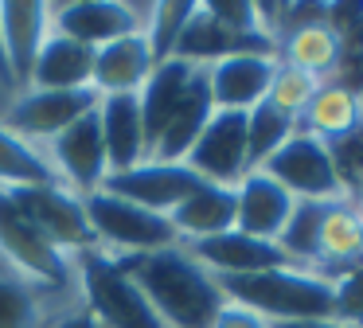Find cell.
I'll list each match as a JSON object with an SVG mask.
<instances>
[{"mask_svg": "<svg viewBox=\"0 0 363 328\" xmlns=\"http://www.w3.org/2000/svg\"><path fill=\"white\" fill-rule=\"evenodd\" d=\"M113 262L137 281V289L149 297V305L160 312L168 328H211L219 309L227 305L219 278L207 273L188 254L184 242L168 250H152V254H125Z\"/></svg>", "mask_w": 363, "mask_h": 328, "instance_id": "obj_1", "label": "cell"}, {"mask_svg": "<svg viewBox=\"0 0 363 328\" xmlns=\"http://www.w3.org/2000/svg\"><path fill=\"white\" fill-rule=\"evenodd\" d=\"M227 301H238L266 317L269 324H305V320H332L336 281L305 266H277L242 278H219Z\"/></svg>", "mask_w": 363, "mask_h": 328, "instance_id": "obj_2", "label": "cell"}, {"mask_svg": "<svg viewBox=\"0 0 363 328\" xmlns=\"http://www.w3.org/2000/svg\"><path fill=\"white\" fill-rule=\"evenodd\" d=\"M71 270L82 289V309L102 328H168L137 281L106 250H82L71 258Z\"/></svg>", "mask_w": 363, "mask_h": 328, "instance_id": "obj_3", "label": "cell"}, {"mask_svg": "<svg viewBox=\"0 0 363 328\" xmlns=\"http://www.w3.org/2000/svg\"><path fill=\"white\" fill-rule=\"evenodd\" d=\"M82 207H86L98 250H106V254H113V258L152 254V250H168V246L180 242V234L168 223V215L137 207V203L121 199V195L106 192V187L82 195Z\"/></svg>", "mask_w": 363, "mask_h": 328, "instance_id": "obj_4", "label": "cell"}, {"mask_svg": "<svg viewBox=\"0 0 363 328\" xmlns=\"http://www.w3.org/2000/svg\"><path fill=\"white\" fill-rule=\"evenodd\" d=\"M0 262L16 278H24L35 289H63L74 278L71 258L59 254L40 231L24 219V211L0 192Z\"/></svg>", "mask_w": 363, "mask_h": 328, "instance_id": "obj_5", "label": "cell"}, {"mask_svg": "<svg viewBox=\"0 0 363 328\" xmlns=\"http://www.w3.org/2000/svg\"><path fill=\"white\" fill-rule=\"evenodd\" d=\"M4 192V187H0ZM9 199L24 211V219L59 250L74 258L82 250H94V231H90L82 195L67 192L63 184H32V187H9Z\"/></svg>", "mask_w": 363, "mask_h": 328, "instance_id": "obj_6", "label": "cell"}, {"mask_svg": "<svg viewBox=\"0 0 363 328\" xmlns=\"http://www.w3.org/2000/svg\"><path fill=\"white\" fill-rule=\"evenodd\" d=\"M266 176H274L293 199H313V203H332V199H347L344 187H340L336 164L332 153L320 137L297 129L274 156L258 164Z\"/></svg>", "mask_w": 363, "mask_h": 328, "instance_id": "obj_7", "label": "cell"}, {"mask_svg": "<svg viewBox=\"0 0 363 328\" xmlns=\"http://www.w3.org/2000/svg\"><path fill=\"white\" fill-rule=\"evenodd\" d=\"M98 94L90 90H20L9 102L0 125L9 133H16L20 141L43 148L48 141H55L67 125H74L79 117L94 114L98 109Z\"/></svg>", "mask_w": 363, "mask_h": 328, "instance_id": "obj_8", "label": "cell"}, {"mask_svg": "<svg viewBox=\"0 0 363 328\" xmlns=\"http://www.w3.org/2000/svg\"><path fill=\"white\" fill-rule=\"evenodd\" d=\"M43 156L55 168L59 184L74 195H90L106 184L110 176V160H106L102 145V125H98V109L86 117H79L74 125H67L55 141L43 145Z\"/></svg>", "mask_w": 363, "mask_h": 328, "instance_id": "obj_9", "label": "cell"}, {"mask_svg": "<svg viewBox=\"0 0 363 328\" xmlns=\"http://www.w3.org/2000/svg\"><path fill=\"white\" fill-rule=\"evenodd\" d=\"M184 164L203 184L235 187L250 172V156H246V114H238V109H215L211 121L199 133V141L191 145V153L184 156Z\"/></svg>", "mask_w": 363, "mask_h": 328, "instance_id": "obj_10", "label": "cell"}, {"mask_svg": "<svg viewBox=\"0 0 363 328\" xmlns=\"http://www.w3.org/2000/svg\"><path fill=\"white\" fill-rule=\"evenodd\" d=\"M102 187L113 195H121V199H129V203H137V207H149V211H157V215H172L191 192L203 187V180H199L184 160H176V164L145 160V164H137V168L110 172Z\"/></svg>", "mask_w": 363, "mask_h": 328, "instance_id": "obj_11", "label": "cell"}, {"mask_svg": "<svg viewBox=\"0 0 363 328\" xmlns=\"http://www.w3.org/2000/svg\"><path fill=\"white\" fill-rule=\"evenodd\" d=\"M149 8H133L125 0H67V4H51V28L63 35L86 43L90 51L113 43L121 35L145 31Z\"/></svg>", "mask_w": 363, "mask_h": 328, "instance_id": "obj_12", "label": "cell"}, {"mask_svg": "<svg viewBox=\"0 0 363 328\" xmlns=\"http://www.w3.org/2000/svg\"><path fill=\"white\" fill-rule=\"evenodd\" d=\"M188 254L203 266L215 278H242V273H262V270H277V266H293L277 242L266 239H250L242 231H223L215 239H199V242H184Z\"/></svg>", "mask_w": 363, "mask_h": 328, "instance_id": "obj_13", "label": "cell"}, {"mask_svg": "<svg viewBox=\"0 0 363 328\" xmlns=\"http://www.w3.org/2000/svg\"><path fill=\"white\" fill-rule=\"evenodd\" d=\"M293 207H297V199L262 168H250L235 184V231L250 234V239L277 242Z\"/></svg>", "mask_w": 363, "mask_h": 328, "instance_id": "obj_14", "label": "cell"}, {"mask_svg": "<svg viewBox=\"0 0 363 328\" xmlns=\"http://www.w3.org/2000/svg\"><path fill=\"white\" fill-rule=\"evenodd\" d=\"M274 70H277V55H266V51H242V55L211 62L207 67V86H211L215 109L250 114L258 102H266Z\"/></svg>", "mask_w": 363, "mask_h": 328, "instance_id": "obj_15", "label": "cell"}, {"mask_svg": "<svg viewBox=\"0 0 363 328\" xmlns=\"http://www.w3.org/2000/svg\"><path fill=\"white\" fill-rule=\"evenodd\" d=\"M48 35H51V4H43V0H4L0 4V39H4L16 94L28 90V82H32L35 55H40Z\"/></svg>", "mask_w": 363, "mask_h": 328, "instance_id": "obj_16", "label": "cell"}, {"mask_svg": "<svg viewBox=\"0 0 363 328\" xmlns=\"http://www.w3.org/2000/svg\"><path fill=\"white\" fill-rule=\"evenodd\" d=\"M359 262H363V211L352 199H332L320 219L313 270L336 281L340 273L355 270Z\"/></svg>", "mask_w": 363, "mask_h": 328, "instance_id": "obj_17", "label": "cell"}, {"mask_svg": "<svg viewBox=\"0 0 363 328\" xmlns=\"http://www.w3.org/2000/svg\"><path fill=\"white\" fill-rule=\"evenodd\" d=\"M152 67V47L145 39V31H133V35H121L113 43L98 47L94 51V75H90V90L98 98H110V94H137L145 82H149Z\"/></svg>", "mask_w": 363, "mask_h": 328, "instance_id": "obj_18", "label": "cell"}, {"mask_svg": "<svg viewBox=\"0 0 363 328\" xmlns=\"http://www.w3.org/2000/svg\"><path fill=\"white\" fill-rule=\"evenodd\" d=\"M98 125H102V145L110 172H125L149 160V141H145V121L137 94H110L98 102Z\"/></svg>", "mask_w": 363, "mask_h": 328, "instance_id": "obj_19", "label": "cell"}, {"mask_svg": "<svg viewBox=\"0 0 363 328\" xmlns=\"http://www.w3.org/2000/svg\"><path fill=\"white\" fill-rule=\"evenodd\" d=\"M215 114V102H211V86H207V67L196 70V78H191V86L184 90L180 106L172 109V117H168L164 133L157 137V145H152L149 160H184V156L191 153V145L199 141V133H203V125L211 121Z\"/></svg>", "mask_w": 363, "mask_h": 328, "instance_id": "obj_20", "label": "cell"}, {"mask_svg": "<svg viewBox=\"0 0 363 328\" xmlns=\"http://www.w3.org/2000/svg\"><path fill=\"white\" fill-rule=\"evenodd\" d=\"M90 75H94V51L51 28V35L35 55L28 90H86Z\"/></svg>", "mask_w": 363, "mask_h": 328, "instance_id": "obj_21", "label": "cell"}, {"mask_svg": "<svg viewBox=\"0 0 363 328\" xmlns=\"http://www.w3.org/2000/svg\"><path fill=\"white\" fill-rule=\"evenodd\" d=\"M196 70H199L196 62L164 59V62H157V67H152L149 82L137 90V106H141V121H145V141H149V153H152V145H157V137L164 133L172 109L180 106L184 90L191 86Z\"/></svg>", "mask_w": 363, "mask_h": 328, "instance_id": "obj_22", "label": "cell"}, {"mask_svg": "<svg viewBox=\"0 0 363 328\" xmlns=\"http://www.w3.org/2000/svg\"><path fill=\"white\" fill-rule=\"evenodd\" d=\"M168 223L176 226L180 242H199L223 231H235V187L203 184L168 215Z\"/></svg>", "mask_w": 363, "mask_h": 328, "instance_id": "obj_23", "label": "cell"}, {"mask_svg": "<svg viewBox=\"0 0 363 328\" xmlns=\"http://www.w3.org/2000/svg\"><path fill=\"white\" fill-rule=\"evenodd\" d=\"M355 125H363V114H359V94L347 90L340 82H320V90L313 94L308 109L297 117V129L320 137L324 145L340 141L344 133H352Z\"/></svg>", "mask_w": 363, "mask_h": 328, "instance_id": "obj_24", "label": "cell"}, {"mask_svg": "<svg viewBox=\"0 0 363 328\" xmlns=\"http://www.w3.org/2000/svg\"><path fill=\"white\" fill-rule=\"evenodd\" d=\"M32 184H59L55 168L48 164L43 148L20 141L0 125V187H32Z\"/></svg>", "mask_w": 363, "mask_h": 328, "instance_id": "obj_25", "label": "cell"}, {"mask_svg": "<svg viewBox=\"0 0 363 328\" xmlns=\"http://www.w3.org/2000/svg\"><path fill=\"white\" fill-rule=\"evenodd\" d=\"M293 133H297V117L281 114L269 102H258L246 114V156H250V168H258L266 156H274Z\"/></svg>", "mask_w": 363, "mask_h": 328, "instance_id": "obj_26", "label": "cell"}, {"mask_svg": "<svg viewBox=\"0 0 363 328\" xmlns=\"http://www.w3.org/2000/svg\"><path fill=\"white\" fill-rule=\"evenodd\" d=\"M191 12H196V4H191V0H184V4H180V0H160V4L149 8V20H145V39H149L152 59H157V62L172 59L176 39H180V31H184V23H188Z\"/></svg>", "mask_w": 363, "mask_h": 328, "instance_id": "obj_27", "label": "cell"}, {"mask_svg": "<svg viewBox=\"0 0 363 328\" xmlns=\"http://www.w3.org/2000/svg\"><path fill=\"white\" fill-rule=\"evenodd\" d=\"M316 90H320V78L305 75V70H297V67L277 62L274 78H269V90H266V102H269V106H277L281 114H289V117H301L308 109V102H313Z\"/></svg>", "mask_w": 363, "mask_h": 328, "instance_id": "obj_28", "label": "cell"}, {"mask_svg": "<svg viewBox=\"0 0 363 328\" xmlns=\"http://www.w3.org/2000/svg\"><path fill=\"white\" fill-rule=\"evenodd\" d=\"M35 320H40L35 285L0 266V328H35Z\"/></svg>", "mask_w": 363, "mask_h": 328, "instance_id": "obj_29", "label": "cell"}, {"mask_svg": "<svg viewBox=\"0 0 363 328\" xmlns=\"http://www.w3.org/2000/svg\"><path fill=\"white\" fill-rule=\"evenodd\" d=\"M328 153H332V164H336L340 187H344V195L352 199V195L363 187V125H355L352 133H344L340 141H332Z\"/></svg>", "mask_w": 363, "mask_h": 328, "instance_id": "obj_30", "label": "cell"}, {"mask_svg": "<svg viewBox=\"0 0 363 328\" xmlns=\"http://www.w3.org/2000/svg\"><path fill=\"white\" fill-rule=\"evenodd\" d=\"M332 320H336V324H347V328H363V262L336 278Z\"/></svg>", "mask_w": 363, "mask_h": 328, "instance_id": "obj_31", "label": "cell"}, {"mask_svg": "<svg viewBox=\"0 0 363 328\" xmlns=\"http://www.w3.org/2000/svg\"><path fill=\"white\" fill-rule=\"evenodd\" d=\"M211 328H274L266 317H258L254 309H246V305H238V301H227L219 309V317H215V324Z\"/></svg>", "mask_w": 363, "mask_h": 328, "instance_id": "obj_32", "label": "cell"}, {"mask_svg": "<svg viewBox=\"0 0 363 328\" xmlns=\"http://www.w3.org/2000/svg\"><path fill=\"white\" fill-rule=\"evenodd\" d=\"M51 328H102V324H98L86 309H71V312H63L59 320H51Z\"/></svg>", "mask_w": 363, "mask_h": 328, "instance_id": "obj_33", "label": "cell"}, {"mask_svg": "<svg viewBox=\"0 0 363 328\" xmlns=\"http://www.w3.org/2000/svg\"><path fill=\"white\" fill-rule=\"evenodd\" d=\"M0 86H4V90H12V98H16V82H12V70H9V55H4V39H0Z\"/></svg>", "mask_w": 363, "mask_h": 328, "instance_id": "obj_34", "label": "cell"}, {"mask_svg": "<svg viewBox=\"0 0 363 328\" xmlns=\"http://www.w3.org/2000/svg\"><path fill=\"white\" fill-rule=\"evenodd\" d=\"M274 328H347V324H336V320H305V324H274Z\"/></svg>", "mask_w": 363, "mask_h": 328, "instance_id": "obj_35", "label": "cell"}, {"mask_svg": "<svg viewBox=\"0 0 363 328\" xmlns=\"http://www.w3.org/2000/svg\"><path fill=\"white\" fill-rule=\"evenodd\" d=\"M352 203H355V207H359V211H363V187H359V192H355V195H352Z\"/></svg>", "mask_w": 363, "mask_h": 328, "instance_id": "obj_36", "label": "cell"}, {"mask_svg": "<svg viewBox=\"0 0 363 328\" xmlns=\"http://www.w3.org/2000/svg\"><path fill=\"white\" fill-rule=\"evenodd\" d=\"M359 114H363V90H359Z\"/></svg>", "mask_w": 363, "mask_h": 328, "instance_id": "obj_37", "label": "cell"}]
</instances>
